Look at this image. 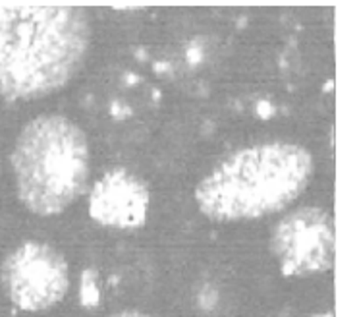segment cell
Wrapping results in <instances>:
<instances>
[{"mask_svg":"<svg viewBox=\"0 0 357 317\" xmlns=\"http://www.w3.org/2000/svg\"><path fill=\"white\" fill-rule=\"evenodd\" d=\"M91 43L79 6H0V97L35 99L66 85Z\"/></svg>","mask_w":357,"mask_h":317,"instance_id":"cell-1","label":"cell"},{"mask_svg":"<svg viewBox=\"0 0 357 317\" xmlns=\"http://www.w3.org/2000/svg\"><path fill=\"white\" fill-rule=\"evenodd\" d=\"M313 175L311 153L296 143H263L234 153L195 190L211 221H250L280 211L305 190Z\"/></svg>","mask_w":357,"mask_h":317,"instance_id":"cell-2","label":"cell"},{"mask_svg":"<svg viewBox=\"0 0 357 317\" xmlns=\"http://www.w3.org/2000/svg\"><path fill=\"white\" fill-rule=\"evenodd\" d=\"M12 168L25 207L43 217L62 213L87 186L89 147L85 134L59 115L35 118L17 135Z\"/></svg>","mask_w":357,"mask_h":317,"instance_id":"cell-3","label":"cell"},{"mask_svg":"<svg viewBox=\"0 0 357 317\" xmlns=\"http://www.w3.org/2000/svg\"><path fill=\"white\" fill-rule=\"evenodd\" d=\"M2 283L17 308L43 311L66 296L70 288L68 263L47 244L25 242L4 261Z\"/></svg>","mask_w":357,"mask_h":317,"instance_id":"cell-4","label":"cell"},{"mask_svg":"<svg viewBox=\"0 0 357 317\" xmlns=\"http://www.w3.org/2000/svg\"><path fill=\"white\" fill-rule=\"evenodd\" d=\"M271 248L286 275H315L333 267L334 221L328 211L301 207L274 226Z\"/></svg>","mask_w":357,"mask_h":317,"instance_id":"cell-5","label":"cell"},{"mask_svg":"<svg viewBox=\"0 0 357 317\" xmlns=\"http://www.w3.org/2000/svg\"><path fill=\"white\" fill-rule=\"evenodd\" d=\"M89 213L102 226L137 228L149 213V192L145 184L126 168H114L93 186Z\"/></svg>","mask_w":357,"mask_h":317,"instance_id":"cell-6","label":"cell"},{"mask_svg":"<svg viewBox=\"0 0 357 317\" xmlns=\"http://www.w3.org/2000/svg\"><path fill=\"white\" fill-rule=\"evenodd\" d=\"M112 317H151V316H145V314H142V311H120V314H116V316Z\"/></svg>","mask_w":357,"mask_h":317,"instance_id":"cell-7","label":"cell"},{"mask_svg":"<svg viewBox=\"0 0 357 317\" xmlns=\"http://www.w3.org/2000/svg\"><path fill=\"white\" fill-rule=\"evenodd\" d=\"M311 317H334L333 314H317V316H311Z\"/></svg>","mask_w":357,"mask_h":317,"instance_id":"cell-8","label":"cell"}]
</instances>
